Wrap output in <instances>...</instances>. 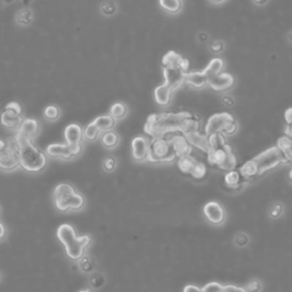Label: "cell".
I'll return each instance as SVG.
<instances>
[{
    "label": "cell",
    "instance_id": "cell-1",
    "mask_svg": "<svg viewBox=\"0 0 292 292\" xmlns=\"http://www.w3.org/2000/svg\"><path fill=\"white\" fill-rule=\"evenodd\" d=\"M144 130L152 137H158L175 131L189 134L200 130V121L189 112L179 113H155L151 114L146 120Z\"/></svg>",
    "mask_w": 292,
    "mask_h": 292
},
{
    "label": "cell",
    "instance_id": "cell-2",
    "mask_svg": "<svg viewBox=\"0 0 292 292\" xmlns=\"http://www.w3.org/2000/svg\"><path fill=\"white\" fill-rule=\"evenodd\" d=\"M208 161L222 170H233L237 168L238 160L229 144L226 143L223 134H214L209 136V150L207 152Z\"/></svg>",
    "mask_w": 292,
    "mask_h": 292
},
{
    "label": "cell",
    "instance_id": "cell-3",
    "mask_svg": "<svg viewBox=\"0 0 292 292\" xmlns=\"http://www.w3.org/2000/svg\"><path fill=\"white\" fill-rule=\"evenodd\" d=\"M17 144V153L19 158V166L30 173H37L42 170L47 165L46 155L32 143V139L16 133L14 136Z\"/></svg>",
    "mask_w": 292,
    "mask_h": 292
},
{
    "label": "cell",
    "instance_id": "cell-4",
    "mask_svg": "<svg viewBox=\"0 0 292 292\" xmlns=\"http://www.w3.org/2000/svg\"><path fill=\"white\" fill-rule=\"evenodd\" d=\"M57 238L65 248L67 257L71 258L72 261H80L91 242V239L88 235L78 238L70 224H63L58 227Z\"/></svg>",
    "mask_w": 292,
    "mask_h": 292
},
{
    "label": "cell",
    "instance_id": "cell-5",
    "mask_svg": "<svg viewBox=\"0 0 292 292\" xmlns=\"http://www.w3.org/2000/svg\"><path fill=\"white\" fill-rule=\"evenodd\" d=\"M54 202L59 211H78L85 206V199L70 184H58L54 190Z\"/></svg>",
    "mask_w": 292,
    "mask_h": 292
},
{
    "label": "cell",
    "instance_id": "cell-6",
    "mask_svg": "<svg viewBox=\"0 0 292 292\" xmlns=\"http://www.w3.org/2000/svg\"><path fill=\"white\" fill-rule=\"evenodd\" d=\"M176 159L177 155L166 135L152 138L149 145V157H147L150 162H173Z\"/></svg>",
    "mask_w": 292,
    "mask_h": 292
},
{
    "label": "cell",
    "instance_id": "cell-7",
    "mask_svg": "<svg viewBox=\"0 0 292 292\" xmlns=\"http://www.w3.org/2000/svg\"><path fill=\"white\" fill-rule=\"evenodd\" d=\"M238 129V125L235 122L234 118L231 114L218 113L214 114L213 117L208 120L206 125V134L208 136L214 134H223L224 136L233 135Z\"/></svg>",
    "mask_w": 292,
    "mask_h": 292
},
{
    "label": "cell",
    "instance_id": "cell-8",
    "mask_svg": "<svg viewBox=\"0 0 292 292\" xmlns=\"http://www.w3.org/2000/svg\"><path fill=\"white\" fill-rule=\"evenodd\" d=\"M254 160L256 163H257L261 175L267 170L278 167L279 165H281V163L288 162V160L286 159V157L283 155L281 150H280L278 146L271 147V149L264 151L263 153L257 155Z\"/></svg>",
    "mask_w": 292,
    "mask_h": 292
},
{
    "label": "cell",
    "instance_id": "cell-9",
    "mask_svg": "<svg viewBox=\"0 0 292 292\" xmlns=\"http://www.w3.org/2000/svg\"><path fill=\"white\" fill-rule=\"evenodd\" d=\"M178 168L183 174L191 176L194 179H203L207 176V167L192 155L178 158Z\"/></svg>",
    "mask_w": 292,
    "mask_h": 292
},
{
    "label": "cell",
    "instance_id": "cell-10",
    "mask_svg": "<svg viewBox=\"0 0 292 292\" xmlns=\"http://www.w3.org/2000/svg\"><path fill=\"white\" fill-rule=\"evenodd\" d=\"M0 121H1L2 126L9 128V129H14V128L21 126V123L23 122V117L19 104L16 102L8 103L1 112Z\"/></svg>",
    "mask_w": 292,
    "mask_h": 292
},
{
    "label": "cell",
    "instance_id": "cell-11",
    "mask_svg": "<svg viewBox=\"0 0 292 292\" xmlns=\"http://www.w3.org/2000/svg\"><path fill=\"white\" fill-rule=\"evenodd\" d=\"M19 166L17 144L15 138L7 142V147L0 152V168L3 170H13Z\"/></svg>",
    "mask_w": 292,
    "mask_h": 292
},
{
    "label": "cell",
    "instance_id": "cell-12",
    "mask_svg": "<svg viewBox=\"0 0 292 292\" xmlns=\"http://www.w3.org/2000/svg\"><path fill=\"white\" fill-rule=\"evenodd\" d=\"M166 136L169 138V141L173 145L175 153L177 155V158L186 157V155L192 154V150L193 146L191 145V143L187 139L186 135L182 133V131H175V133L166 134Z\"/></svg>",
    "mask_w": 292,
    "mask_h": 292
},
{
    "label": "cell",
    "instance_id": "cell-13",
    "mask_svg": "<svg viewBox=\"0 0 292 292\" xmlns=\"http://www.w3.org/2000/svg\"><path fill=\"white\" fill-rule=\"evenodd\" d=\"M187 70L179 66H163V75H165V83H167L174 91L185 82Z\"/></svg>",
    "mask_w": 292,
    "mask_h": 292
},
{
    "label": "cell",
    "instance_id": "cell-14",
    "mask_svg": "<svg viewBox=\"0 0 292 292\" xmlns=\"http://www.w3.org/2000/svg\"><path fill=\"white\" fill-rule=\"evenodd\" d=\"M82 150L81 144L79 145H70V144H50L47 147V153L50 157L69 160L78 155Z\"/></svg>",
    "mask_w": 292,
    "mask_h": 292
},
{
    "label": "cell",
    "instance_id": "cell-15",
    "mask_svg": "<svg viewBox=\"0 0 292 292\" xmlns=\"http://www.w3.org/2000/svg\"><path fill=\"white\" fill-rule=\"evenodd\" d=\"M203 213H205L208 221L215 225H219L225 221V211L218 202H208L203 208Z\"/></svg>",
    "mask_w": 292,
    "mask_h": 292
},
{
    "label": "cell",
    "instance_id": "cell-16",
    "mask_svg": "<svg viewBox=\"0 0 292 292\" xmlns=\"http://www.w3.org/2000/svg\"><path fill=\"white\" fill-rule=\"evenodd\" d=\"M234 83V78L230 73H218L209 77V85L214 90L224 91L230 89Z\"/></svg>",
    "mask_w": 292,
    "mask_h": 292
},
{
    "label": "cell",
    "instance_id": "cell-17",
    "mask_svg": "<svg viewBox=\"0 0 292 292\" xmlns=\"http://www.w3.org/2000/svg\"><path fill=\"white\" fill-rule=\"evenodd\" d=\"M149 145L150 143L142 136L135 137L131 142V149H133V157L137 161H145L149 157Z\"/></svg>",
    "mask_w": 292,
    "mask_h": 292
},
{
    "label": "cell",
    "instance_id": "cell-18",
    "mask_svg": "<svg viewBox=\"0 0 292 292\" xmlns=\"http://www.w3.org/2000/svg\"><path fill=\"white\" fill-rule=\"evenodd\" d=\"M185 135L192 146L197 147L200 151H203L207 153L208 150H209V136L206 133H201L200 130L192 131V133Z\"/></svg>",
    "mask_w": 292,
    "mask_h": 292
},
{
    "label": "cell",
    "instance_id": "cell-19",
    "mask_svg": "<svg viewBox=\"0 0 292 292\" xmlns=\"http://www.w3.org/2000/svg\"><path fill=\"white\" fill-rule=\"evenodd\" d=\"M185 82L187 85L195 88V89H201L205 88L208 82H209V77L205 72V70L201 72H187L185 77Z\"/></svg>",
    "mask_w": 292,
    "mask_h": 292
},
{
    "label": "cell",
    "instance_id": "cell-20",
    "mask_svg": "<svg viewBox=\"0 0 292 292\" xmlns=\"http://www.w3.org/2000/svg\"><path fill=\"white\" fill-rule=\"evenodd\" d=\"M64 137H65L66 143L70 145H79V144H81V139L83 137L81 127L77 123H71L64 130Z\"/></svg>",
    "mask_w": 292,
    "mask_h": 292
},
{
    "label": "cell",
    "instance_id": "cell-21",
    "mask_svg": "<svg viewBox=\"0 0 292 292\" xmlns=\"http://www.w3.org/2000/svg\"><path fill=\"white\" fill-rule=\"evenodd\" d=\"M39 133V123L34 119H24L21 126L18 127L17 134L24 137L33 139Z\"/></svg>",
    "mask_w": 292,
    "mask_h": 292
},
{
    "label": "cell",
    "instance_id": "cell-22",
    "mask_svg": "<svg viewBox=\"0 0 292 292\" xmlns=\"http://www.w3.org/2000/svg\"><path fill=\"white\" fill-rule=\"evenodd\" d=\"M174 90L167 85V83H162V85L158 86L154 90V98L159 105L166 106L171 101V96H173Z\"/></svg>",
    "mask_w": 292,
    "mask_h": 292
},
{
    "label": "cell",
    "instance_id": "cell-23",
    "mask_svg": "<svg viewBox=\"0 0 292 292\" xmlns=\"http://www.w3.org/2000/svg\"><path fill=\"white\" fill-rule=\"evenodd\" d=\"M225 185L229 187L231 190H237L239 187L242 186V184L246 182V179L243 178V176L240 173V170L233 169L227 171V174L225 175Z\"/></svg>",
    "mask_w": 292,
    "mask_h": 292
},
{
    "label": "cell",
    "instance_id": "cell-24",
    "mask_svg": "<svg viewBox=\"0 0 292 292\" xmlns=\"http://www.w3.org/2000/svg\"><path fill=\"white\" fill-rule=\"evenodd\" d=\"M239 170L246 181H248V179H253V178L257 177V176L261 175L257 163H256L254 159L249 160V161H247L246 163H243V166L240 168Z\"/></svg>",
    "mask_w": 292,
    "mask_h": 292
},
{
    "label": "cell",
    "instance_id": "cell-25",
    "mask_svg": "<svg viewBox=\"0 0 292 292\" xmlns=\"http://www.w3.org/2000/svg\"><path fill=\"white\" fill-rule=\"evenodd\" d=\"M94 123L101 131H109L115 125V119L111 114L99 115L94 120Z\"/></svg>",
    "mask_w": 292,
    "mask_h": 292
},
{
    "label": "cell",
    "instance_id": "cell-26",
    "mask_svg": "<svg viewBox=\"0 0 292 292\" xmlns=\"http://www.w3.org/2000/svg\"><path fill=\"white\" fill-rule=\"evenodd\" d=\"M277 146L281 150L288 161L292 162V138L288 137L287 135L283 136V137L279 138Z\"/></svg>",
    "mask_w": 292,
    "mask_h": 292
},
{
    "label": "cell",
    "instance_id": "cell-27",
    "mask_svg": "<svg viewBox=\"0 0 292 292\" xmlns=\"http://www.w3.org/2000/svg\"><path fill=\"white\" fill-rule=\"evenodd\" d=\"M224 69V61L222 58L216 57L211 59L210 63L208 64V66L205 69V72L208 74V77H211V75L222 73Z\"/></svg>",
    "mask_w": 292,
    "mask_h": 292
},
{
    "label": "cell",
    "instance_id": "cell-28",
    "mask_svg": "<svg viewBox=\"0 0 292 292\" xmlns=\"http://www.w3.org/2000/svg\"><path fill=\"white\" fill-rule=\"evenodd\" d=\"M160 6L170 14H177L182 9V0H159Z\"/></svg>",
    "mask_w": 292,
    "mask_h": 292
},
{
    "label": "cell",
    "instance_id": "cell-29",
    "mask_svg": "<svg viewBox=\"0 0 292 292\" xmlns=\"http://www.w3.org/2000/svg\"><path fill=\"white\" fill-rule=\"evenodd\" d=\"M102 144L103 146L107 147V149H113L119 144V136L114 131L109 130L105 131V134L102 136Z\"/></svg>",
    "mask_w": 292,
    "mask_h": 292
},
{
    "label": "cell",
    "instance_id": "cell-30",
    "mask_svg": "<svg viewBox=\"0 0 292 292\" xmlns=\"http://www.w3.org/2000/svg\"><path fill=\"white\" fill-rule=\"evenodd\" d=\"M127 113H128V107L126 106V104L120 103V102L114 103L110 109V114L115 120L123 119L127 115Z\"/></svg>",
    "mask_w": 292,
    "mask_h": 292
},
{
    "label": "cell",
    "instance_id": "cell-31",
    "mask_svg": "<svg viewBox=\"0 0 292 292\" xmlns=\"http://www.w3.org/2000/svg\"><path fill=\"white\" fill-rule=\"evenodd\" d=\"M99 134H101V130H99L97 126L95 125L94 121L90 122L89 125L86 127V129L83 130V137L89 142L96 141V139L99 137Z\"/></svg>",
    "mask_w": 292,
    "mask_h": 292
},
{
    "label": "cell",
    "instance_id": "cell-32",
    "mask_svg": "<svg viewBox=\"0 0 292 292\" xmlns=\"http://www.w3.org/2000/svg\"><path fill=\"white\" fill-rule=\"evenodd\" d=\"M32 19H33V14L29 9L19 10L17 15H16V22L21 24V25H29Z\"/></svg>",
    "mask_w": 292,
    "mask_h": 292
},
{
    "label": "cell",
    "instance_id": "cell-33",
    "mask_svg": "<svg viewBox=\"0 0 292 292\" xmlns=\"http://www.w3.org/2000/svg\"><path fill=\"white\" fill-rule=\"evenodd\" d=\"M43 117L49 121H55L59 117V109L55 105H48L43 111Z\"/></svg>",
    "mask_w": 292,
    "mask_h": 292
},
{
    "label": "cell",
    "instance_id": "cell-34",
    "mask_svg": "<svg viewBox=\"0 0 292 292\" xmlns=\"http://www.w3.org/2000/svg\"><path fill=\"white\" fill-rule=\"evenodd\" d=\"M205 292H224V287L219 285V283L211 282L203 288Z\"/></svg>",
    "mask_w": 292,
    "mask_h": 292
},
{
    "label": "cell",
    "instance_id": "cell-35",
    "mask_svg": "<svg viewBox=\"0 0 292 292\" xmlns=\"http://www.w3.org/2000/svg\"><path fill=\"white\" fill-rule=\"evenodd\" d=\"M115 166H117V161H115L114 158H106L103 163L104 169L106 171H112L115 168Z\"/></svg>",
    "mask_w": 292,
    "mask_h": 292
},
{
    "label": "cell",
    "instance_id": "cell-36",
    "mask_svg": "<svg viewBox=\"0 0 292 292\" xmlns=\"http://www.w3.org/2000/svg\"><path fill=\"white\" fill-rule=\"evenodd\" d=\"M102 8H106V10H103V14L112 15L115 13V3L114 2H104Z\"/></svg>",
    "mask_w": 292,
    "mask_h": 292
},
{
    "label": "cell",
    "instance_id": "cell-37",
    "mask_svg": "<svg viewBox=\"0 0 292 292\" xmlns=\"http://www.w3.org/2000/svg\"><path fill=\"white\" fill-rule=\"evenodd\" d=\"M224 292H247V290L235 286H226L224 287Z\"/></svg>",
    "mask_w": 292,
    "mask_h": 292
},
{
    "label": "cell",
    "instance_id": "cell-38",
    "mask_svg": "<svg viewBox=\"0 0 292 292\" xmlns=\"http://www.w3.org/2000/svg\"><path fill=\"white\" fill-rule=\"evenodd\" d=\"M259 290H261V285L257 281H253L248 286V291L249 292H258Z\"/></svg>",
    "mask_w": 292,
    "mask_h": 292
},
{
    "label": "cell",
    "instance_id": "cell-39",
    "mask_svg": "<svg viewBox=\"0 0 292 292\" xmlns=\"http://www.w3.org/2000/svg\"><path fill=\"white\" fill-rule=\"evenodd\" d=\"M184 292H205V290L201 289V288H198L195 286H186L184 288Z\"/></svg>",
    "mask_w": 292,
    "mask_h": 292
},
{
    "label": "cell",
    "instance_id": "cell-40",
    "mask_svg": "<svg viewBox=\"0 0 292 292\" xmlns=\"http://www.w3.org/2000/svg\"><path fill=\"white\" fill-rule=\"evenodd\" d=\"M285 119H286L287 125H288V123H292V107H290V109H288L286 111Z\"/></svg>",
    "mask_w": 292,
    "mask_h": 292
},
{
    "label": "cell",
    "instance_id": "cell-41",
    "mask_svg": "<svg viewBox=\"0 0 292 292\" xmlns=\"http://www.w3.org/2000/svg\"><path fill=\"white\" fill-rule=\"evenodd\" d=\"M286 135L288 137L292 138V123H288L286 127Z\"/></svg>",
    "mask_w": 292,
    "mask_h": 292
},
{
    "label": "cell",
    "instance_id": "cell-42",
    "mask_svg": "<svg viewBox=\"0 0 292 292\" xmlns=\"http://www.w3.org/2000/svg\"><path fill=\"white\" fill-rule=\"evenodd\" d=\"M5 233H6L5 227H3L2 224L0 223V239H2L3 237H5Z\"/></svg>",
    "mask_w": 292,
    "mask_h": 292
},
{
    "label": "cell",
    "instance_id": "cell-43",
    "mask_svg": "<svg viewBox=\"0 0 292 292\" xmlns=\"http://www.w3.org/2000/svg\"><path fill=\"white\" fill-rule=\"evenodd\" d=\"M7 147V142L2 141V139H0V152L3 151Z\"/></svg>",
    "mask_w": 292,
    "mask_h": 292
},
{
    "label": "cell",
    "instance_id": "cell-44",
    "mask_svg": "<svg viewBox=\"0 0 292 292\" xmlns=\"http://www.w3.org/2000/svg\"><path fill=\"white\" fill-rule=\"evenodd\" d=\"M211 2H214V3H219V2H223L224 0H210Z\"/></svg>",
    "mask_w": 292,
    "mask_h": 292
},
{
    "label": "cell",
    "instance_id": "cell-45",
    "mask_svg": "<svg viewBox=\"0 0 292 292\" xmlns=\"http://www.w3.org/2000/svg\"><path fill=\"white\" fill-rule=\"evenodd\" d=\"M255 1H257L258 3H264V0H255Z\"/></svg>",
    "mask_w": 292,
    "mask_h": 292
},
{
    "label": "cell",
    "instance_id": "cell-46",
    "mask_svg": "<svg viewBox=\"0 0 292 292\" xmlns=\"http://www.w3.org/2000/svg\"><path fill=\"white\" fill-rule=\"evenodd\" d=\"M289 177H290V179L292 181V169L290 170V173H289Z\"/></svg>",
    "mask_w": 292,
    "mask_h": 292
},
{
    "label": "cell",
    "instance_id": "cell-47",
    "mask_svg": "<svg viewBox=\"0 0 292 292\" xmlns=\"http://www.w3.org/2000/svg\"><path fill=\"white\" fill-rule=\"evenodd\" d=\"M3 1H6V2H8V3H9V2H11V1H13V0H3Z\"/></svg>",
    "mask_w": 292,
    "mask_h": 292
},
{
    "label": "cell",
    "instance_id": "cell-48",
    "mask_svg": "<svg viewBox=\"0 0 292 292\" xmlns=\"http://www.w3.org/2000/svg\"><path fill=\"white\" fill-rule=\"evenodd\" d=\"M79 292H90L89 290H81V291H79Z\"/></svg>",
    "mask_w": 292,
    "mask_h": 292
},
{
    "label": "cell",
    "instance_id": "cell-49",
    "mask_svg": "<svg viewBox=\"0 0 292 292\" xmlns=\"http://www.w3.org/2000/svg\"><path fill=\"white\" fill-rule=\"evenodd\" d=\"M0 279H1V277H0Z\"/></svg>",
    "mask_w": 292,
    "mask_h": 292
}]
</instances>
